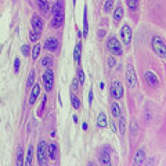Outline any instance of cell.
<instances>
[{"label": "cell", "instance_id": "1", "mask_svg": "<svg viewBox=\"0 0 166 166\" xmlns=\"http://www.w3.org/2000/svg\"><path fill=\"white\" fill-rule=\"evenodd\" d=\"M36 154H37V162L39 165H47L49 162V155H47V143L45 140H42L39 145H37V149H36Z\"/></svg>", "mask_w": 166, "mask_h": 166}, {"label": "cell", "instance_id": "2", "mask_svg": "<svg viewBox=\"0 0 166 166\" xmlns=\"http://www.w3.org/2000/svg\"><path fill=\"white\" fill-rule=\"evenodd\" d=\"M151 45H152V50L155 51V54L159 55L162 60H165V57H166V46H165L163 39L155 36V37L152 39V43H151Z\"/></svg>", "mask_w": 166, "mask_h": 166}, {"label": "cell", "instance_id": "3", "mask_svg": "<svg viewBox=\"0 0 166 166\" xmlns=\"http://www.w3.org/2000/svg\"><path fill=\"white\" fill-rule=\"evenodd\" d=\"M107 49L109 50V53L114 54V55H122V53H123L119 40H118L116 37H114V36H111L107 40Z\"/></svg>", "mask_w": 166, "mask_h": 166}, {"label": "cell", "instance_id": "4", "mask_svg": "<svg viewBox=\"0 0 166 166\" xmlns=\"http://www.w3.org/2000/svg\"><path fill=\"white\" fill-rule=\"evenodd\" d=\"M109 94L112 96V98L119 100L123 97V86L119 80H114L109 87Z\"/></svg>", "mask_w": 166, "mask_h": 166}, {"label": "cell", "instance_id": "5", "mask_svg": "<svg viewBox=\"0 0 166 166\" xmlns=\"http://www.w3.org/2000/svg\"><path fill=\"white\" fill-rule=\"evenodd\" d=\"M126 80H127L129 87L137 86V76H136V71L132 64H127V68H126Z\"/></svg>", "mask_w": 166, "mask_h": 166}, {"label": "cell", "instance_id": "6", "mask_svg": "<svg viewBox=\"0 0 166 166\" xmlns=\"http://www.w3.org/2000/svg\"><path fill=\"white\" fill-rule=\"evenodd\" d=\"M43 82H45V89L47 93H50L53 90L54 86V72L51 69H47V71L43 73Z\"/></svg>", "mask_w": 166, "mask_h": 166}, {"label": "cell", "instance_id": "7", "mask_svg": "<svg viewBox=\"0 0 166 166\" xmlns=\"http://www.w3.org/2000/svg\"><path fill=\"white\" fill-rule=\"evenodd\" d=\"M121 36H122V40L125 45H130L132 42V28L129 24H125L121 29Z\"/></svg>", "mask_w": 166, "mask_h": 166}, {"label": "cell", "instance_id": "8", "mask_svg": "<svg viewBox=\"0 0 166 166\" xmlns=\"http://www.w3.org/2000/svg\"><path fill=\"white\" fill-rule=\"evenodd\" d=\"M32 28H33V31L36 32H42V29L45 28V21H43V18L39 17V15H32Z\"/></svg>", "mask_w": 166, "mask_h": 166}, {"label": "cell", "instance_id": "9", "mask_svg": "<svg viewBox=\"0 0 166 166\" xmlns=\"http://www.w3.org/2000/svg\"><path fill=\"white\" fill-rule=\"evenodd\" d=\"M144 79H145V82H147L149 86H152V87H158L159 80H158V78L154 75V72L147 71L145 73H144Z\"/></svg>", "mask_w": 166, "mask_h": 166}, {"label": "cell", "instance_id": "10", "mask_svg": "<svg viewBox=\"0 0 166 166\" xmlns=\"http://www.w3.org/2000/svg\"><path fill=\"white\" fill-rule=\"evenodd\" d=\"M47 155L51 161H55L58 158V147L55 143H51L50 145H47Z\"/></svg>", "mask_w": 166, "mask_h": 166}, {"label": "cell", "instance_id": "11", "mask_svg": "<svg viewBox=\"0 0 166 166\" xmlns=\"http://www.w3.org/2000/svg\"><path fill=\"white\" fill-rule=\"evenodd\" d=\"M45 47H46V50H49V51H55V50L58 49V40H57L55 37H50V39L46 40Z\"/></svg>", "mask_w": 166, "mask_h": 166}, {"label": "cell", "instance_id": "12", "mask_svg": "<svg viewBox=\"0 0 166 166\" xmlns=\"http://www.w3.org/2000/svg\"><path fill=\"white\" fill-rule=\"evenodd\" d=\"M39 93H40V86L33 85L32 91H31V96H29V105H33V104H35V101H36V98H37Z\"/></svg>", "mask_w": 166, "mask_h": 166}, {"label": "cell", "instance_id": "13", "mask_svg": "<svg viewBox=\"0 0 166 166\" xmlns=\"http://www.w3.org/2000/svg\"><path fill=\"white\" fill-rule=\"evenodd\" d=\"M63 13H64V1L63 0H57L55 4L53 6V9H51V14L53 15H60Z\"/></svg>", "mask_w": 166, "mask_h": 166}, {"label": "cell", "instance_id": "14", "mask_svg": "<svg viewBox=\"0 0 166 166\" xmlns=\"http://www.w3.org/2000/svg\"><path fill=\"white\" fill-rule=\"evenodd\" d=\"M63 21H64V13L60 14V15H53L50 25H51L53 28H60L61 25H63Z\"/></svg>", "mask_w": 166, "mask_h": 166}, {"label": "cell", "instance_id": "15", "mask_svg": "<svg viewBox=\"0 0 166 166\" xmlns=\"http://www.w3.org/2000/svg\"><path fill=\"white\" fill-rule=\"evenodd\" d=\"M107 125H108V121H107L105 114L104 112L98 114V118H97V126H98V129H104V127H107Z\"/></svg>", "mask_w": 166, "mask_h": 166}, {"label": "cell", "instance_id": "16", "mask_svg": "<svg viewBox=\"0 0 166 166\" xmlns=\"http://www.w3.org/2000/svg\"><path fill=\"white\" fill-rule=\"evenodd\" d=\"M144 161H145V152H144V149H139L134 155V165H140Z\"/></svg>", "mask_w": 166, "mask_h": 166}, {"label": "cell", "instance_id": "17", "mask_svg": "<svg viewBox=\"0 0 166 166\" xmlns=\"http://www.w3.org/2000/svg\"><path fill=\"white\" fill-rule=\"evenodd\" d=\"M111 114H112L114 118H119L122 115V111H121V105L115 101V103H112V105H111Z\"/></svg>", "mask_w": 166, "mask_h": 166}, {"label": "cell", "instance_id": "18", "mask_svg": "<svg viewBox=\"0 0 166 166\" xmlns=\"http://www.w3.org/2000/svg\"><path fill=\"white\" fill-rule=\"evenodd\" d=\"M89 33V21H87V7H85L83 13V37H86Z\"/></svg>", "mask_w": 166, "mask_h": 166}, {"label": "cell", "instance_id": "19", "mask_svg": "<svg viewBox=\"0 0 166 166\" xmlns=\"http://www.w3.org/2000/svg\"><path fill=\"white\" fill-rule=\"evenodd\" d=\"M36 3H37V7H39L43 13H49L50 11V4L47 0H36Z\"/></svg>", "mask_w": 166, "mask_h": 166}, {"label": "cell", "instance_id": "20", "mask_svg": "<svg viewBox=\"0 0 166 166\" xmlns=\"http://www.w3.org/2000/svg\"><path fill=\"white\" fill-rule=\"evenodd\" d=\"M122 18H123V7H122V6H118L116 10H115V13H114V21H115V22H119Z\"/></svg>", "mask_w": 166, "mask_h": 166}, {"label": "cell", "instance_id": "21", "mask_svg": "<svg viewBox=\"0 0 166 166\" xmlns=\"http://www.w3.org/2000/svg\"><path fill=\"white\" fill-rule=\"evenodd\" d=\"M80 54H82V43L79 42L76 45V47H75V51H73V58H75V61L78 64L80 63Z\"/></svg>", "mask_w": 166, "mask_h": 166}, {"label": "cell", "instance_id": "22", "mask_svg": "<svg viewBox=\"0 0 166 166\" xmlns=\"http://www.w3.org/2000/svg\"><path fill=\"white\" fill-rule=\"evenodd\" d=\"M100 162L103 163V165H109L111 163V158H109V154L103 151V152L100 154Z\"/></svg>", "mask_w": 166, "mask_h": 166}, {"label": "cell", "instance_id": "23", "mask_svg": "<svg viewBox=\"0 0 166 166\" xmlns=\"http://www.w3.org/2000/svg\"><path fill=\"white\" fill-rule=\"evenodd\" d=\"M71 103H72V107L75 108V109L80 108V101H79V98L75 94H71Z\"/></svg>", "mask_w": 166, "mask_h": 166}, {"label": "cell", "instance_id": "24", "mask_svg": "<svg viewBox=\"0 0 166 166\" xmlns=\"http://www.w3.org/2000/svg\"><path fill=\"white\" fill-rule=\"evenodd\" d=\"M17 165L21 166L24 165V149L18 148V154H17Z\"/></svg>", "mask_w": 166, "mask_h": 166}, {"label": "cell", "instance_id": "25", "mask_svg": "<svg viewBox=\"0 0 166 166\" xmlns=\"http://www.w3.org/2000/svg\"><path fill=\"white\" fill-rule=\"evenodd\" d=\"M35 76H36L35 71H31L29 76H28V80H27V86H28V87H32V86H33V83H35Z\"/></svg>", "mask_w": 166, "mask_h": 166}, {"label": "cell", "instance_id": "26", "mask_svg": "<svg viewBox=\"0 0 166 166\" xmlns=\"http://www.w3.org/2000/svg\"><path fill=\"white\" fill-rule=\"evenodd\" d=\"M32 154H33V148H32V145H29L27 158H25V165H31V163H32Z\"/></svg>", "mask_w": 166, "mask_h": 166}, {"label": "cell", "instance_id": "27", "mask_svg": "<svg viewBox=\"0 0 166 166\" xmlns=\"http://www.w3.org/2000/svg\"><path fill=\"white\" fill-rule=\"evenodd\" d=\"M39 54H40V45H36L33 47V51H32V58L37 60L39 58Z\"/></svg>", "mask_w": 166, "mask_h": 166}, {"label": "cell", "instance_id": "28", "mask_svg": "<svg viewBox=\"0 0 166 166\" xmlns=\"http://www.w3.org/2000/svg\"><path fill=\"white\" fill-rule=\"evenodd\" d=\"M119 118H121V122H119V132H121V134H125V132H126V123H125V118H123V116H122V115H121V116H119Z\"/></svg>", "mask_w": 166, "mask_h": 166}, {"label": "cell", "instance_id": "29", "mask_svg": "<svg viewBox=\"0 0 166 166\" xmlns=\"http://www.w3.org/2000/svg\"><path fill=\"white\" fill-rule=\"evenodd\" d=\"M127 1V6L130 10H136L139 7V0H126Z\"/></svg>", "mask_w": 166, "mask_h": 166}, {"label": "cell", "instance_id": "30", "mask_svg": "<svg viewBox=\"0 0 166 166\" xmlns=\"http://www.w3.org/2000/svg\"><path fill=\"white\" fill-rule=\"evenodd\" d=\"M114 7V0H107L105 1V4H104V10H105V13H109Z\"/></svg>", "mask_w": 166, "mask_h": 166}, {"label": "cell", "instance_id": "31", "mask_svg": "<svg viewBox=\"0 0 166 166\" xmlns=\"http://www.w3.org/2000/svg\"><path fill=\"white\" fill-rule=\"evenodd\" d=\"M78 82H79L80 85L85 83V72H83V69H79V71H78Z\"/></svg>", "mask_w": 166, "mask_h": 166}, {"label": "cell", "instance_id": "32", "mask_svg": "<svg viewBox=\"0 0 166 166\" xmlns=\"http://www.w3.org/2000/svg\"><path fill=\"white\" fill-rule=\"evenodd\" d=\"M53 64V58L51 57H45V58L42 60V65L43 67H50Z\"/></svg>", "mask_w": 166, "mask_h": 166}, {"label": "cell", "instance_id": "33", "mask_svg": "<svg viewBox=\"0 0 166 166\" xmlns=\"http://www.w3.org/2000/svg\"><path fill=\"white\" fill-rule=\"evenodd\" d=\"M19 67H21V61H19V58H15L14 60V72L15 73L19 72Z\"/></svg>", "mask_w": 166, "mask_h": 166}, {"label": "cell", "instance_id": "34", "mask_svg": "<svg viewBox=\"0 0 166 166\" xmlns=\"http://www.w3.org/2000/svg\"><path fill=\"white\" fill-rule=\"evenodd\" d=\"M21 51H22V54L25 55V57H28V54H29V51H31V47H29V45H24L22 47H21Z\"/></svg>", "mask_w": 166, "mask_h": 166}, {"label": "cell", "instance_id": "35", "mask_svg": "<svg viewBox=\"0 0 166 166\" xmlns=\"http://www.w3.org/2000/svg\"><path fill=\"white\" fill-rule=\"evenodd\" d=\"M39 35H40V32L32 31V32H31V36H29V37H31V40H32V42H36L37 39H39Z\"/></svg>", "mask_w": 166, "mask_h": 166}, {"label": "cell", "instance_id": "36", "mask_svg": "<svg viewBox=\"0 0 166 166\" xmlns=\"http://www.w3.org/2000/svg\"><path fill=\"white\" fill-rule=\"evenodd\" d=\"M46 100H47V97H43V101H42V105H40V108H39V111H37V115L40 116L42 115V112H43V109H45V105H46Z\"/></svg>", "mask_w": 166, "mask_h": 166}, {"label": "cell", "instance_id": "37", "mask_svg": "<svg viewBox=\"0 0 166 166\" xmlns=\"http://www.w3.org/2000/svg\"><path fill=\"white\" fill-rule=\"evenodd\" d=\"M137 134V125H136V122H132V136L136 137Z\"/></svg>", "mask_w": 166, "mask_h": 166}, {"label": "cell", "instance_id": "38", "mask_svg": "<svg viewBox=\"0 0 166 166\" xmlns=\"http://www.w3.org/2000/svg\"><path fill=\"white\" fill-rule=\"evenodd\" d=\"M108 65H109V67H114V65H115V58H114V57H109V58H108Z\"/></svg>", "mask_w": 166, "mask_h": 166}, {"label": "cell", "instance_id": "39", "mask_svg": "<svg viewBox=\"0 0 166 166\" xmlns=\"http://www.w3.org/2000/svg\"><path fill=\"white\" fill-rule=\"evenodd\" d=\"M104 36H105V31H104V29H100L98 31V37L100 39H103Z\"/></svg>", "mask_w": 166, "mask_h": 166}, {"label": "cell", "instance_id": "40", "mask_svg": "<svg viewBox=\"0 0 166 166\" xmlns=\"http://www.w3.org/2000/svg\"><path fill=\"white\" fill-rule=\"evenodd\" d=\"M89 103L90 104L93 103V90H90L89 91Z\"/></svg>", "mask_w": 166, "mask_h": 166}, {"label": "cell", "instance_id": "41", "mask_svg": "<svg viewBox=\"0 0 166 166\" xmlns=\"http://www.w3.org/2000/svg\"><path fill=\"white\" fill-rule=\"evenodd\" d=\"M72 87H73V90L78 89V79H75V80L72 82Z\"/></svg>", "mask_w": 166, "mask_h": 166}, {"label": "cell", "instance_id": "42", "mask_svg": "<svg viewBox=\"0 0 166 166\" xmlns=\"http://www.w3.org/2000/svg\"><path fill=\"white\" fill-rule=\"evenodd\" d=\"M82 127H83V130H87V123H86V122H85V123H83V126H82Z\"/></svg>", "mask_w": 166, "mask_h": 166}, {"label": "cell", "instance_id": "43", "mask_svg": "<svg viewBox=\"0 0 166 166\" xmlns=\"http://www.w3.org/2000/svg\"><path fill=\"white\" fill-rule=\"evenodd\" d=\"M112 130H114V132L118 130V129H116V125H115V123H112Z\"/></svg>", "mask_w": 166, "mask_h": 166}]
</instances>
